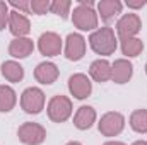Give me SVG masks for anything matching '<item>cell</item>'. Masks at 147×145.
I'll return each instance as SVG.
<instances>
[{"label":"cell","instance_id":"cell-1","mask_svg":"<svg viewBox=\"0 0 147 145\" xmlns=\"http://www.w3.org/2000/svg\"><path fill=\"white\" fill-rule=\"evenodd\" d=\"M94 2L80 0L72 12V22L80 31H92L98 28V14L92 9Z\"/></svg>","mask_w":147,"mask_h":145},{"label":"cell","instance_id":"cell-2","mask_svg":"<svg viewBox=\"0 0 147 145\" xmlns=\"http://www.w3.org/2000/svg\"><path fill=\"white\" fill-rule=\"evenodd\" d=\"M89 44L91 48L98 53V55H113L115 50H116V36H115V31L111 29L110 26H105V28H99L96 29L91 38H89Z\"/></svg>","mask_w":147,"mask_h":145},{"label":"cell","instance_id":"cell-3","mask_svg":"<svg viewBox=\"0 0 147 145\" xmlns=\"http://www.w3.org/2000/svg\"><path fill=\"white\" fill-rule=\"evenodd\" d=\"M72 114V103L65 96H55L48 103V116L55 123H63Z\"/></svg>","mask_w":147,"mask_h":145},{"label":"cell","instance_id":"cell-4","mask_svg":"<svg viewBox=\"0 0 147 145\" xmlns=\"http://www.w3.org/2000/svg\"><path fill=\"white\" fill-rule=\"evenodd\" d=\"M17 137H19V140L22 144H26V145H39V144H43L45 138H46V130L41 125H38V123L28 121L22 126H19Z\"/></svg>","mask_w":147,"mask_h":145},{"label":"cell","instance_id":"cell-5","mask_svg":"<svg viewBox=\"0 0 147 145\" xmlns=\"http://www.w3.org/2000/svg\"><path fill=\"white\" fill-rule=\"evenodd\" d=\"M21 106L29 114H38L45 108V94L38 87H28L21 96Z\"/></svg>","mask_w":147,"mask_h":145},{"label":"cell","instance_id":"cell-6","mask_svg":"<svg viewBox=\"0 0 147 145\" xmlns=\"http://www.w3.org/2000/svg\"><path fill=\"white\" fill-rule=\"evenodd\" d=\"M123 126H125V118L121 113H116V111L106 113L99 121V132L105 137H115L121 133Z\"/></svg>","mask_w":147,"mask_h":145},{"label":"cell","instance_id":"cell-7","mask_svg":"<svg viewBox=\"0 0 147 145\" xmlns=\"http://www.w3.org/2000/svg\"><path fill=\"white\" fill-rule=\"evenodd\" d=\"M142 29V22H140V17L134 12H128L125 15L120 17V21L116 22V31L121 39L125 38H134L139 31Z\"/></svg>","mask_w":147,"mask_h":145},{"label":"cell","instance_id":"cell-8","mask_svg":"<svg viewBox=\"0 0 147 145\" xmlns=\"http://www.w3.org/2000/svg\"><path fill=\"white\" fill-rule=\"evenodd\" d=\"M38 48L45 56H57L62 51V39L57 33H43L38 39Z\"/></svg>","mask_w":147,"mask_h":145},{"label":"cell","instance_id":"cell-9","mask_svg":"<svg viewBox=\"0 0 147 145\" xmlns=\"http://www.w3.org/2000/svg\"><path fill=\"white\" fill-rule=\"evenodd\" d=\"M86 53V39L79 33H72L65 41V56L72 62H79Z\"/></svg>","mask_w":147,"mask_h":145},{"label":"cell","instance_id":"cell-10","mask_svg":"<svg viewBox=\"0 0 147 145\" xmlns=\"http://www.w3.org/2000/svg\"><path fill=\"white\" fill-rule=\"evenodd\" d=\"M69 89H70V92H72L74 97H77V99H86V97H89V94H91V91H92V84H91V80L87 79V75H84V73H75V75H72V77L69 79Z\"/></svg>","mask_w":147,"mask_h":145},{"label":"cell","instance_id":"cell-11","mask_svg":"<svg viewBox=\"0 0 147 145\" xmlns=\"http://www.w3.org/2000/svg\"><path fill=\"white\" fill-rule=\"evenodd\" d=\"M9 29L10 33L16 38H24L26 34H29L31 31V24H29V19L17 12V10H10V15H9Z\"/></svg>","mask_w":147,"mask_h":145},{"label":"cell","instance_id":"cell-12","mask_svg":"<svg viewBox=\"0 0 147 145\" xmlns=\"http://www.w3.org/2000/svg\"><path fill=\"white\" fill-rule=\"evenodd\" d=\"M134 73V65L128 60H116L111 65V80H115L116 84H125L132 79Z\"/></svg>","mask_w":147,"mask_h":145},{"label":"cell","instance_id":"cell-13","mask_svg":"<svg viewBox=\"0 0 147 145\" xmlns=\"http://www.w3.org/2000/svg\"><path fill=\"white\" fill-rule=\"evenodd\" d=\"M33 50H34V43L29 38H16L9 44V55L14 58H26L33 53Z\"/></svg>","mask_w":147,"mask_h":145},{"label":"cell","instance_id":"cell-14","mask_svg":"<svg viewBox=\"0 0 147 145\" xmlns=\"http://www.w3.org/2000/svg\"><path fill=\"white\" fill-rule=\"evenodd\" d=\"M34 77L39 84H53L58 79V68L51 62H43L36 67Z\"/></svg>","mask_w":147,"mask_h":145},{"label":"cell","instance_id":"cell-15","mask_svg":"<svg viewBox=\"0 0 147 145\" xmlns=\"http://www.w3.org/2000/svg\"><path fill=\"white\" fill-rule=\"evenodd\" d=\"M96 121V111L91 106H80L74 116V125L79 130H89Z\"/></svg>","mask_w":147,"mask_h":145},{"label":"cell","instance_id":"cell-16","mask_svg":"<svg viewBox=\"0 0 147 145\" xmlns=\"http://www.w3.org/2000/svg\"><path fill=\"white\" fill-rule=\"evenodd\" d=\"M121 9H123V3L118 2V0H101L98 3L99 15L105 22H110L118 14H121Z\"/></svg>","mask_w":147,"mask_h":145},{"label":"cell","instance_id":"cell-17","mask_svg":"<svg viewBox=\"0 0 147 145\" xmlns=\"http://www.w3.org/2000/svg\"><path fill=\"white\" fill-rule=\"evenodd\" d=\"M91 77L96 80V82H108L111 79V65L108 63V60H96L91 63V68H89Z\"/></svg>","mask_w":147,"mask_h":145},{"label":"cell","instance_id":"cell-18","mask_svg":"<svg viewBox=\"0 0 147 145\" xmlns=\"http://www.w3.org/2000/svg\"><path fill=\"white\" fill-rule=\"evenodd\" d=\"M0 68H2V75H3L9 82H19V80H22V77H24V68H22L17 62H14V60L2 63Z\"/></svg>","mask_w":147,"mask_h":145},{"label":"cell","instance_id":"cell-19","mask_svg":"<svg viewBox=\"0 0 147 145\" xmlns=\"http://www.w3.org/2000/svg\"><path fill=\"white\" fill-rule=\"evenodd\" d=\"M17 97L12 87L9 85H0V113H9L16 106Z\"/></svg>","mask_w":147,"mask_h":145},{"label":"cell","instance_id":"cell-20","mask_svg":"<svg viewBox=\"0 0 147 145\" xmlns=\"http://www.w3.org/2000/svg\"><path fill=\"white\" fill-rule=\"evenodd\" d=\"M144 50V43L139 38H125L121 39V51L127 56H139Z\"/></svg>","mask_w":147,"mask_h":145},{"label":"cell","instance_id":"cell-21","mask_svg":"<svg viewBox=\"0 0 147 145\" xmlns=\"http://www.w3.org/2000/svg\"><path fill=\"white\" fill-rule=\"evenodd\" d=\"M130 126L137 133H147V109H137L132 113Z\"/></svg>","mask_w":147,"mask_h":145},{"label":"cell","instance_id":"cell-22","mask_svg":"<svg viewBox=\"0 0 147 145\" xmlns=\"http://www.w3.org/2000/svg\"><path fill=\"white\" fill-rule=\"evenodd\" d=\"M70 7H72V2L69 0H57V2H51V12L60 15L62 19H67V15L70 14Z\"/></svg>","mask_w":147,"mask_h":145},{"label":"cell","instance_id":"cell-23","mask_svg":"<svg viewBox=\"0 0 147 145\" xmlns=\"http://www.w3.org/2000/svg\"><path fill=\"white\" fill-rule=\"evenodd\" d=\"M50 9H51V2L50 0H33L31 2V12L36 14V15L46 14Z\"/></svg>","mask_w":147,"mask_h":145},{"label":"cell","instance_id":"cell-24","mask_svg":"<svg viewBox=\"0 0 147 145\" xmlns=\"http://www.w3.org/2000/svg\"><path fill=\"white\" fill-rule=\"evenodd\" d=\"M9 15H10L9 3L0 0V31L5 29V26H9Z\"/></svg>","mask_w":147,"mask_h":145},{"label":"cell","instance_id":"cell-25","mask_svg":"<svg viewBox=\"0 0 147 145\" xmlns=\"http://www.w3.org/2000/svg\"><path fill=\"white\" fill-rule=\"evenodd\" d=\"M9 5H10L12 9L19 10L21 14H28V12H31V2H26V0H22V2H10Z\"/></svg>","mask_w":147,"mask_h":145},{"label":"cell","instance_id":"cell-26","mask_svg":"<svg viewBox=\"0 0 147 145\" xmlns=\"http://www.w3.org/2000/svg\"><path fill=\"white\" fill-rule=\"evenodd\" d=\"M127 5L130 9H142L144 7V2H127Z\"/></svg>","mask_w":147,"mask_h":145},{"label":"cell","instance_id":"cell-27","mask_svg":"<svg viewBox=\"0 0 147 145\" xmlns=\"http://www.w3.org/2000/svg\"><path fill=\"white\" fill-rule=\"evenodd\" d=\"M105 145H125V144H121V142H106Z\"/></svg>","mask_w":147,"mask_h":145},{"label":"cell","instance_id":"cell-28","mask_svg":"<svg viewBox=\"0 0 147 145\" xmlns=\"http://www.w3.org/2000/svg\"><path fill=\"white\" fill-rule=\"evenodd\" d=\"M134 145H147V142H146V140H137Z\"/></svg>","mask_w":147,"mask_h":145},{"label":"cell","instance_id":"cell-29","mask_svg":"<svg viewBox=\"0 0 147 145\" xmlns=\"http://www.w3.org/2000/svg\"><path fill=\"white\" fill-rule=\"evenodd\" d=\"M67 145H82V144H79V142H69Z\"/></svg>","mask_w":147,"mask_h":145},{"label":"cell","instance_id":"cell-30","mask_svg":"<svg viewBox=\"0 0 147 145\" xmlns=\"http://www.w3.org/2000/svg\"><path fill=\"white\" fill-rule=\"evenodd\" d=\"M146 72H147V65H146Z\"/></svg>","mask_w":147,"mask_h":145}]
</instances>
